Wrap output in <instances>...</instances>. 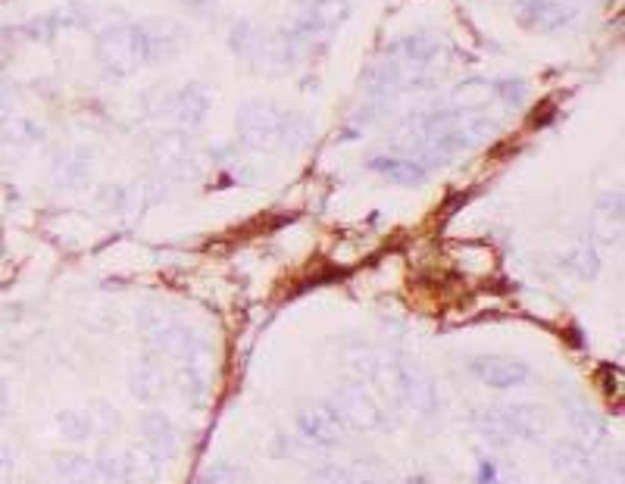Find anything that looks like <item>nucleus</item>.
<instances>
[{"instance_id": "obj_1", "label": "nucleus", "mask_w": 625, "mask_h": 484, "mask_svg": "<svg viewBox=\"0 0 625 484\" xmlns=\"http://www.w3.org/2000/svg\"><path fill=\"white\" fill-rule=\"evenodd\" d=\"M98 63L109 76H131L141 63H147L144 38L138 26H109L98 38Z\"/></svg>"}, {"instance_id": "obj_2", "label": "nucleus", "mask_w": 625, "mask_h": 484, "mask_svg": "<svg viewBox=\"0 0 625 484\" xmlns=\"http://www.w3.org/2000/svg\"><path fill=\"white\" fill-rule=\"evenodd\" d=\"M285 122L288 116L263 100H247L238 109V135L250 150H276L285 144Z\"/></svg>"}, {"instance_id": "obj_3", "label": "nucleus", "mask_w": 625, "mask_h": 484, "mask_svg": "<svg viewBox=\"0 0 625 484\" xmlns=\"http://www.w3.org/2000/svg\"><path fill=\"white\" fill-rule=\"evenodd\" d=\"M138 28H141L147 60H160L163 54H172L182 41V32L175 22H144V26H138Z\"/></svg>"}, {"instance_id": "obj_4", "label": "nucleus", "mask_w": 625, "mask_h": 484, "mask_svg": "<svg viewBox=\"0 0 625 484\" xmlns=\"http://www.w3.org/2000/svg\"><path fill=\"white\" fill-rule=\"evenodd\" d=\"M491 100H497V82H488V78H469V82H463L451 91L453 109H463V113L488 107Z\"/></svg>"}, {"instance_id": "obj_5", "label": "nucleus", "mask_w": 625, "mask_h": 484, "mask_svg": "<svg viewBox=\"0 0 625 484\" xmlns=\"http://www.w3.org/2000/svg\"><path fill=\"white\" fill-rule=\"evenodd\" d=\"M207 109H210V91L194 82L179 94V100H175V119H179V126H185V129H197L203 116H207Z\"/></svg>"}, {"instance_id": "obj_6", "label": "nucleus", "mask_w": 625, "mask_h": 484, "mask_svg": "<svg viewBox=\"0 0 625 484\" xmlns=\"http://www.w3.org/2000/svg\"><path fill=\"white\" fill-rule=\"evenodd\" d=\"M370 169L375 172H381L388 181H394V185H403V188H413V185H422L425 181V169L413 163V160H401V157H372L370 160Z\"/></svg>"}, {"instance_id": "obj_7", "label": "nucleus", "mask_w": 625, "mask_h": 484, "mask_svg": "<svg viewBox=\"0 0 625 484\" xmlns=\"http://www.w3.org/2000/svg\"><path fill=\"white\" fill-rule=\"evenodd\" d=\"M350 10V0H319L313 4V13L300 22V35H313V32H328L338 22H344Z\"/></svg>"}, {"instance_id": "obj_8", "label": "nucleus", "mask_w": 625, "mask_h": 484, "mask_svg": "<svg viewBox=\"0 0 625 484\" xmlns=\"http://www.w3.org/2000/svg\"><path fill=\"white\" fill-rule=\"evenodd\" d=\"M391 57L403 63H413V66H425L432 57H438V41L429 38V35H413V38H403L397 47L391 50Z\"/></svg>"}, {"instance_id": "obj_9", "label": "nucleus", "mask_w": 625, "mask_h": 484, "mask_svg": "<svg viewBox=\"0 0 625 484\" xmlns=\"http://www.w3.org/2000/svg\"><path fill=\"white\" fill-rule=\"evenodd\" d=\"M572 16H576V6L572 4H563V0H538V6H535L528 22L538 28H560Z\"/></svg>"}, {"instance_id": "obj_10", "label": "nucleus", "mask_w": 625, "mask_h": 484, "mask_svg": "<svg viewBox=\"0 0 625 484\" xmlns=\"http://www.w3.org/2000/svg\"><path fill=\"white\" fill-rule=\"evenodd\" d=\"M256 44H260V32H256L250 22H238V26H234V32H232V50H234V54L250 60V57H254V50H256Z\"/></svg>"}, {"instance_id": "obj_11", "label": "nucleus", "mask_w": 625, "mask_h": 484, "mask_svg": "<svg viewBox=\"0 0 625 484\" xmlns=\"http://www.w3.org/2000/svg\"><path fill=\"white\" fill-rule=\"evenodd\" d=\"M482 369L491 372V376H484V378H491L495 385H510V381H519L522 376H526L522 366L506 363V359H488V363H482Z\"/></svg>"}, {"instance_id": "obj_12", "label": "nucleus", "mask_w": 625, "mask_h": 484, "mask_svg": "<svg viewBox=\"0 0 625 484\" xmlns=\"http://www.w3.org/2000/svg\"><path fill=\"white\" fill-rule=\"evenodd\" d=\"M497 98H504L506 104H522V98H526V82H519V78H506V82H497Z\"/></svg>"}, {"instance_id": "obj_13", "label": "nucleus", "mask_w": 625, "mask_h": 484, "mask_svg": "<svg viewBox=\"0 0 625 484\" xmlns=\"http://www.w3.org/2000/svg\"><path fill=\"white\" fill-rule=\"evenodd\" d=\"M194 13H213L216 10V0H185Z\"/></svg>"}, {"instance_id": "obj_14", "label": "nucleus", "mask_w": 625, "mask_h": 484, "mask_svg": "<svg viewBox=\"0 0 625 484\" xmlns=\"http://www.w3.org/2000/svg\"><path fill=\"white\" fill-rule=\"evenodd\" d=\"M300 4H310L313 6V4H319V0H300Z\"/></svg>"}]
</instances>
